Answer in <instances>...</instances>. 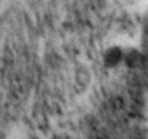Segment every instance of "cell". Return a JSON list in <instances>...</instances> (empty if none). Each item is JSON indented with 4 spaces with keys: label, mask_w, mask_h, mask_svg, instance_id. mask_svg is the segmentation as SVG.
<instances>
[{
    "label": "cell",
    "mask_w": 148,
    "mask_h": 139,
    "mask_svg": "<svg viewBox=\"0 0 148 139\" xmlns=\"http://www.w3.org/2000/svg\"><path fill=\"white\" fill-rule=\"evenodd\" d=\"M124 52H125V47L119 46V45H111L108 46L102 56H101V60H102V66L106 69V70H116L122 66L124 63Z\"/></svg>",
    "instance_id": "cell-1"
},
{
    "label": "cell",
    "mask_w": 148,
    "mask_h": 139,
    "mask_svg": "<svg viewBox=\"0 0 148 139\" xmlns=\"http://www.w3.org/2000/svg\"><path fill=\"white\" fill-rule=\"evenodd\" d=\"M141 63H143V53L135 47H125L122 66L132 70V69H138Z\"/></svg>",
    "instance_id": "cell-2"
}]
</instances>
